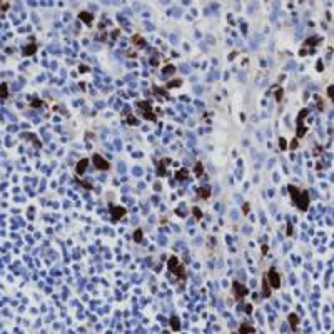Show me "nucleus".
<instances>
[{"mask_svg":"<svg viewBox=\"0 0 334 334\" xmlns=\"http://www.w3.org/2000/svg\"><path fill=\"white\" fill-rule=\"evenodd\" d=\"M94 162H95V166H99V167H100V171H105V169L109 167V166H107V162H105L100 156H95V157H94Z\"/></svg>","mask_w":334,"mask_h":334,"instance_id":"obj_1","label":"nucleus"},{"mask_svg":"<svg viewBox=\"0 0 334 334\" xmlns=\"http://www.w3.org/2000/svg\"><path fill=\"white\" fill-rule=\"evenodd\" d=\"M269 279H272L274 287H279V277H277V274H276V271H271L269 272Z\"/></svg>","mask_w":334,"mask_h":334,"instance_id":"obj_2","label":"nucleus"},{"mask_svg":"<svg viewBox=\"0 0 334 334\" xmlns=\"http://www.w3.org/2000/svg\"><path fill=\"white\" fill-rule=\"evenodd\" d=\"M85 166H87V161H80V162H79V169H77V172L80 174V172L85 169Z\"/></svg>","mask_w":334,"mask_h":334,"instance_id":"obj_3","label":"nucleus"}]
</instances>
